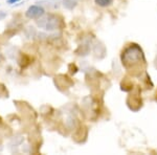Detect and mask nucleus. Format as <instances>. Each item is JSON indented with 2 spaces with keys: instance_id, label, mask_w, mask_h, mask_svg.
Listing matches in <instances>:
<instances>
[{
  "instance_id": "1",
  "label": "nucleus",
  "mask_w": 157,
  "mask_h": 155,
  "mask_svg": "<svg viewBox=\"0 0 157 155\" xmlns=\"http://www.w3.org/2000/svg\"><path fill=\"white\" fill-rule=\"evenodd\" d=\"M37 26L46 32H57L63 27V19L57 14H46L43 15L41 18L36 20Z\"/></svg>"
},
{
  "instance_id": "2",
  "label": "nucleus",
  "mask_w": 157,
  "mask_h": 155,
  "mask_svg": "<svg viewBox=\"0 0 157 155\" xmlns=\"http://www.w3.org/2000/svg\"><path fill=\"white\" fill-rule=\"evenodd\" d=\"M141 59H144L143 50L137 44H131L130 46L126 48L125 52L121 55L123 64H125L126 66L129 64H135Z\"/></svg>"
},
{
  "instance_id": "3",
  "label": "nucleus",
  "mask_w": 157,
  "mask_h": 155,
  "mask_svg": "<svg viewBox=\"0 0 157 155\" xmlns=\"http://www.w3.org/2000/svg\"><path fill=\"white\" fill-rule=\"evenodd\" d=\"M45 13L46 12L43 6H38V4H33L25 11V17L30 20H37L41 18L43 15H45Z\"/></svg>"
},
{
  "instance_id": "4",
  "label": "nucleus",
  "mask_w": 157,
  "mask_h": 155,
  "mask_svg": "<svg viewBox=\"0 0 157 155\" xmlns=\"http://www.w3.org/2000/svg\"><path fill=\"white\" fill-rule=\"evenodd\" d=\"M78 2L75 0H63V6L67 10H73L77 6Z\"/></svg>"
},
{
  "instance_id": "5",
  "label": "nucleus",
  "mask_w": 157,
  "mask_h": 155,
  "mask_svg": "<svg viewBox=\"0 0 157 155\" xmlns=\"http://www.w3.org/2000/svg\"><path fill=\"white\" fill-rule=\"evenodd\" d=\"M94 3L101 7H107L113 3V0H94Z\"/></svg>"
},
{
  "instance_id": "6",
  "label": "nucleus",
  "mask_w": 157,
  "mask_h": 155,
  "mask_svg": "<svg viewBox=\"0 0 157 155\" xmlns=\"http://www.w3.org/2000/svg\"><path fill=\"white\" fill-rule=\"evenodd\" d=\"M23 141H24L23 137H19V136L14 137V138L12 139L11 143H10V147H12V146H14V147H19L20 145L23 143Z\"/></svg>"
},
{
  "instance_id": "7",
  "label": "nucleus",
  "mask_w": 157,
  "mask_h": 155,
  "mask_svg": "<svg viewBox=\"0 0 157 155\" xmlns=\"http://www.w3.org/2000/svg\"><path fill=\"white\" fill-rule=\"evenodd\" d=\"M24 33H25V36H26V38H29V39H32L33 37H35L37 35L36 30H35V29L33 26L27 27V29L24 30Z\"/></svg>"
},
{
  "instance_id": "8",
  "label": "nucleus",
  "mask_w": 157,
  "mask_h": 155,
  "mask_svg": "<svg viewBox=\"0 0 157 155\" xmlns=\"http://www.w3.org/2000/svg\"><path fill=\"white\" fill-rule=\"evenodd\" d=\"M7 17V13L6 11H0V21L4 20Z\"/></svg>"
},
{
  "instance_id": "9",
  "label": "nucleus",
  "mask_w": 157,
  "mask_h": 155,
  "mask_svg": "<svg viewBox=\"0 0 157 155\" xmlns=\"http://www.w3.org/2000/svg\"><path fill=\"white\" fill-rule=\"evenodd\" d=\"M20 0H6V3L7 4H16V3H19Z\"/></svg>"
},
{
  "instance_id": "10",
  "label": "nucleus",
  "mask_w": 157,
  "mask_h": 155,
  "mask_svg": "<svg viewBox=\"0 0 157 155\" xmlns=\"http://www.w3.org/2000/svg\"><path fill=\"white\" fill-rule=\"evenodd\" d=\"M1 60H2V56H1V52H0V63H1Z\"/></svg>"
}]
</instances>
